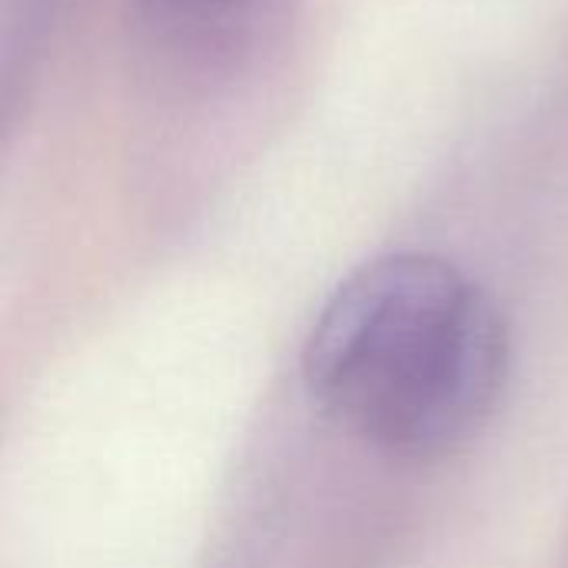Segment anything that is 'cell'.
<instances>
[{"mask_svg":"<svg viewBox=\"0 0 568 568\" xmlns=\"http://www.w3.org/2000/svg\"><path fill=\"white\" fill-rule=\"evenodd\" d=\"M303 376L343 426L406 459L466 446L509 376L493 300L436 256L399 253L356 270L320 313Z\"/></svg>","mask_w":568,"mask_h":568,"instance_id":"1","label":"cell"}]
</instances>
